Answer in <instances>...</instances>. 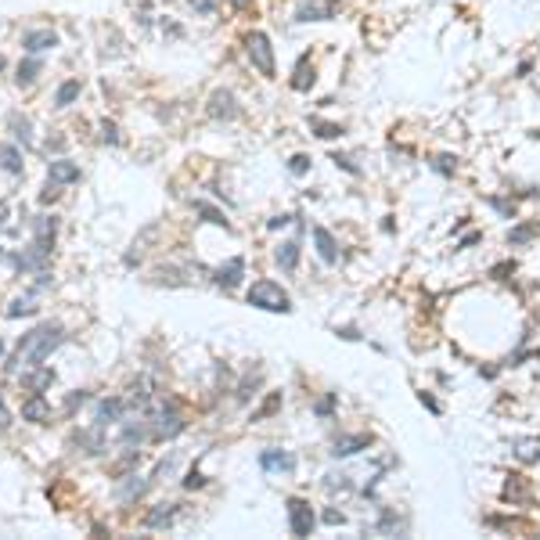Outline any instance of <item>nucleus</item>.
<instances>
[{"mask_svg":"<svg viewBox=\"0 0 540 540\" xmlns=\"http://www.w3.org/2000/svg\"><path fill=\"white\" fill-rule=\"evenodd\" d=\"M313 79H317V72H313V61H310V58L303 54V58H299V61H295V76H292V90H299V94H303V90H310V87H313Z\"/></svg>","mask_w":540,"mask_h":540,"instance_id":"nucleus-20","label":"nucleus"},{"mask_svg":"<svg viewBox=\"0 0 540 540\" xmlns=\"http://www.w3.org/2000/svg\"><path fill=\"white\" fill-rule=\"evenodd\" d=\"M4 65H8V61H4V58H0V69H4Z\"/></svg>","mask_w":540,"mask_h":540,"instance_id":"nucleus-52","label":"nucleus"},{"mask_svg":"<svg viewBox=\"0 0 540 540\" xmlns=\"http://www.w3.org/2000/svg\"><path fill=\"white\" fill-rule=\"evenodd\" d=\"M101 141H105V145H119V126L105 119L101 123Z\"/></svg>","mask_w":540,"mask_h":540,"instance_id":"nucleus-36","label":"nucleus"},{"mask_svg":"<svg viewBox=\"0 0 540 540\" xmlns=\"http://www.w3.org/2000/svg\"><path fill=\"white\" fill-rule=\"evenodd\" d=\"M260 468L263 472H295V457L289 450H263L260 454Z\"/></svg>","mask_w":540,"mask_h":540,"instance_id":"nucleus-16","label":"nucleus"},{"mask_svg":"<svg viewBox=\"0 0 540 540\" xmlns=\"http://www.w3.org/2000/svg\"><path fill=\"white\" fill-rule=\"evenodd\" d=\"M231 4H234L238 11H245V8H249V0H231Z\"/></svg>","mask_w":540,"mask_h":540,"instance_id":"nucleus-50","label":"nucleus"},{"mask_svg":"<svg viewBox=\"0 0 540 540\" xmlns=\"http://www.w3.org/2000/svg\"><path fill=\"white\" fill-rule=\"evenodd\" d=\"M58 234V216H40L33 224V238H43V242H54Z\"/></svg>","mask_w":540,"mask_h":540,"instance_id":"nucleus-30","label":"nucleus"},{"mask_svg":"<svg viewBox=\"0 0 540 540\" xmlns=\"http://www.w3.org/2000/svg\"><path fill=\"white\" fill-rule=\"evenodd\" d=\"M126 404L123 396H108V400H98V407H94V425H119L123 422V415H126Z\"/></svg>","mask_w":540,"mask_h":540,"instance_id":"nucleus-7","label":"nucleus"},{"mask_svg":"<svg viewBox=\"0 0 540 540\" xmlns=\"http://www.w3.org/2000/svg\"><path fill=\"white\" fill-rule=\"evenodd\" d=\"M533 234H537V227H533V224H526V227H515L512 234H508V242H512V245H526Z\"/></svg>","mask_w":540,"mask_h":540,"instance_id":"nucleus-33","label":"nucleus"},{"mask_svg":"<svg viewBox=\"0 0 540 540\" xmlns=\"http://www.w3.org/2000/svg\"><path fill=\"white\" fill-rule=\"evenodd\" d=\"M310 130L321 137V141H335V137H342L346 134V126H339V123H324V119H310Z\"/></svg>","mask_w":540,"mask_h":540,"instance_id":"nucleus-28","label":"nucleus"},{"mask_svg":"<svg viewBox=\"0 0 540 540\" xmlns=\"http://www.w3.org/2000/svg\"><path fill=\"white\" fill-rule=\"evenodd\" d=\"M0 357H4V339H0Z\"/></svg>","mask_w":540,"mask_h":540,"instance_id":"nucleus-51","label":"nucleus"},{"mask_svg":"<svg viewBox=\"0 0 540 540\" xmlns=\"http://www.w3.org/2000/svg\"><path fill=\"white\" fill-rule=\"evenodd\" d=\"M436 169H439V173H450V169H454V158H447V155L436 158Z\"/></svg>","mask_w":540,"mask_h":540,"instance_id":"nucleus-48","label":"nucleus"},{"mask_svg":"<svg viewBox=\"0 0 540 540\" xmlns=\"http://www.w3.org/2000/svg\"><path fill=\"white\" fill-rule=\"evenodd\" d=\"M242 278H245V260L242 256H231L224 267L216 270V284H220V289H238Z\"/></svg>","mask_w":540,"mask_h":540,"instance_id":"nucleus-15","label":"nucleus"},{"mask_svg":"<svg viewBox=\"0 0 540 540\" xmlns=\"http://www.w3.org/2000/svg\"><path fill=\"white\" fill-rule=\"evenodd\" d=\"M148 425H152V436L155 439H173V436H180L184 433V415H180V407L173 404V400H166V404H158V411L148 418Z\"/></svg>","mask_w":540,"mask_h":540,"instance_id":"nucleus-3","label":"nucleus"},{"mask_svg":"<svg viewBox=\"0 0 540 540\" xmlns=\"http://www.w3.org/2000/svg\"><path fill=\"white\" fill-rule=\"evenodd\" d=\"M87 400H90V396H87L83 389H79V393H72V396H69V400H65V411H76L79 404H87Z\"/></svg>","mask_w":540,"mask_h":540,"instance_id":"nucleus-43","label":"nucleus"},{"mask_svg":"<svg viewBox=\"0 0 540 540\" xmlns=\"http://www.w3.org/2000/svg\"><path fill=\"white\" fill-rule=\"evenodd\" d=\"M0 260H4V252H0Z\"/></svg>","mask_w":540,"mask_h":540,"instance_id":"nucleus-53","label":"nucleus"},{"mask_svg":"<svg viewBox=\"0 0 540 540\" xmlns=\"http://www.w3.org/2000/svg\"><path fill=\"white\" fill-rule=\"evenodd\" d=\"M331 411H335V393H328L324 400L313 404V415H317V418H331Z\"/></svg>","mask_w":540,"mask_h":540,"instance_id":"nucleus-32","label":"nucleus"},{"mask_svg":"<svg viewBox=\"0 0 540 540\" xmlns=\"http://www.w3.org/2000/svg\"><path fill=\"white\" fill-rule=\"evenodd\" d=\"M422 404H425L428 411H433V415H439V404H436V400H433V396H428V393H422Z\"/></svg>","mask_w":540,"mask_h":540,"instance_id":"nucleus-49","label":"nucleus"},{"mask_svg":"<svg viewBox=\"0 0 540 540\" xmlns=\"http://www.w3.org/2000/svg\"><path fill=\"white\" fill-rule=\"evenodd\" d=\"M22 422L47 425V422H51V400H47L43 393H29L25 404H22Z\"/></svg>","mask_w":540,"mask_h":540,"instance_id":"nucleus-9","label":"nucleus"},{"mask_svg":"<svg viewBox=\"0 0 540 540\" xmlns=\"http://www.w3.org/2000/svg\"><path fill=\"white\" fill-rule=\"evenodd\" d=\"M371 436H364V433H357V436H339L335 443H331V457H353V454H360V450H368L371 447Z\"/></svg>","mask_w":540,"mask_h":540,"instance_id":"nucleus-14","label":"nucleus"},{"mask_svg":"<svg viewBox=\"0 0 540 540\" xmlns=\"http://www.w3.org/2000/svg\"><path fill=\"white\" fill-rule=\"evenodd\" d=\"M324 486L328 490H349V475H342V472L335 475V472H331V475H324Z\"/></svg>","mask_w":540,"mask_h":540,"instance_id":"nucleus-39","label":"nucleus"},{"mask_svg":"<svg viewBox=\"0 0 540 540\" xmlns=\"http://www.w3.org/2000/svg\"><path fill=\"white\" fill-rule=\"evenodd\" d=\"M72 447H79V450H83V454H90V457L105 454V425H94V428H79V433L72 436Z\"/></svg>","mask_w":540,"mask_h":540,"instance_id":"nucleus-10","label":"nucleus"},{"mask_svg":"<svg viewBox=\"0 0 540 540\" xmlns=\"http://www.w3.org/2000/svg\"><path fill=\"white\" fill-rule=\"evenodd\" d=\"M295 216H274V220H267V227L270 231H278V227H284V224H292Z\"/></svg>","mask_w":540,"mask_h":540,"instance_id":"nucleus-47","label":"nucleus"},{"mask_svg":"<svg viewBox=\"0 0 540 540\" xmlns=\"http://www.w3.org/2000/svg\"><path fill=\"white\" fill-rule=\"evenodd\" d=\"M79 90H83V83H79V79H65V83L54 90V108H69V105L79 98Z\"/></svg>","mask_w":540,"mask_h":540,"instance_id":"nucleus-23","label":"nucleus"},{"mask_svg":"<svg viewBox=\"0 0 540 540\" xmlns=\"http://www.w3.org/2000/svg\"><path fill=\"white\" fill-rule=\"evenodd\" d=\"M313 512H310V504L303 497H289V530L292 537H310L313 533Z\"/></svg>","mask_w":540,"mask_h":540,"instance_id":"nucleus-5","label":"nucleus"},{"mask_svg":"<svg viewBox=\"0 0 540 540\" xmlns=\"http://www.w3.org/2000/svg\"><path fill=\"white\" fill-rule=\"evenodd\" d=\"M51 386H54V368H47V364H37V368L22 371V389L25 393H43Z\"/></svg>","mask_w":540,"mask_h":540,"instance_id":"nucleus-11","label":"nucleus"},{"mask_svg":"<svg viewBox=\"0 0 540 540\" xmlns=\"http://www.w3.org/2000/svg\"><path fill=\"white\" fill-rule=\"evenodd\" d=\"M490 205H494V209H501L504 216H512V213H515V205H512V202H504V198H490Z\"/></svg>","mask_w":540,"mask_h":540,"instance_id":"nucleus-45","label":"nucleus"},{"mask_svg":"<svg viewBox=\"0 0 540 540\" xmlns=\"http://www.w3.org/2000/svg\"><path fill=\"white\" fill-rule=\"evenodd\" d=\"M4 428H11V411L4 407V400H0V433H4Z\"/></svg>","mask_w":540,"mask_h":540,"instance_id":"nucleus-46","label":"nucleus"},{"mask_svg":"<svg viewBox=\"0 0 540 540\" xmlns=\"http://www.w3.org/2000/svg\"><path fill=\"white\" fill-rule=\"evenodd\" d=\"M202 486H205V475L198 468H191V472L184 475V490H202Z\"/></svg>","mask_w":540,"mask_h":540,"instance_id":"nucleus-40","label":"nucleus"},{"mask_svg":"<svg viewBox=\"0 0 540 540\" xmlns=\"http://www.w3.org/2000/svg\"><path fill=\"white\" fill-rule=\"evenodd\" d=\"M195 213L205 220V224H213V227H224V231H231V220L220 213V209H213L209 202H195Z\"/></svg>","mask_w":540,"mask_h":540,"instance_id":"nucleus-26","label":"nucleus"},{"mask_svg":"<svg viewBox=\"0 0 540 540\" xmlns=\"http://www.w3.org/2000/svg\"><path fill=\"white\" fill-rule=\"evenodd\" d=\"M404 530V522L393 515V508H382L378 512V522H375V533H400Z\"/></svg>","mask_w":540,"mask_h":540,"instance_id":"nucleus-29","label":"nucleus"},{"mask_svg":"<svg viewBox=\"0 0 540 540\" xmlns=\"http://www.w3.org/2000/svg\"><path fill=\"white\" fill-rule=\"evenodd\" d=\"M274 256H278V267L281 270H295V263H299V242H281Z\"/></svg>","mask_w":540,"mask_h":540,"instance_id":"nucleus-27","label":"nucleus"},{"mask_svg":"<svg viewBox=\"0 0 540 540\" xmlns=\"http://www.w3.org/2000/svg\"><path fill=\"white\" fill-rule=\"evenodd\" d=\"M249 307H260V310H270V313H289L292 310V299L289 292L281 289L278 281H256L249 289Z\"/></svg>","mask_w":540,"mask_h":540,"instance_id":"nucleus-2","label":"nucleus"},{"mask_svg":"<svg viewBox=\"0 0 540 540\" xmlns=\"http://www.w3.org/2000/svg\"><path fill=\"white\" fill-rule=\"evenodd\" d=\"M331 163H335V166H342L346 173H353V177H360V169H357L353 163H349V158H346V155H331Z\"/></svg>","mask_w":540,"mask_h":540,"instance_id":"nucleus-42","label":"nucleus"},{"mask_svg":"<svg viewBox=\"0 0 540 540\" xmlns=\"http://www.w3.org/2000/svg\"><path fill=\"white\" fill-rule=\"evenodd\" d=\"M8 123H11V134H14V141H22V148H29V145H33V123H29V116H19V112H14Z\"/></svg>","mask_w":540,"mask_h":540,"instance_id":"nucleus-24","label":"nucleus"},{"mask_svg":"<svg viewBox=\"0 0 540 540\" xmlns=\"http://www.w3.org/2000/svg\"><path fill=\"white\" fill-rule=\"evenodd\" d=\"M4 313H8V317H33V313H37L33 295H25V299H14V303H11Z\"/></svg>","mask_w":540,"mask_h":540,"instance_id":"nucleus-31","label":"nucleus"},{"mask_svg":"<svg viewBox=\"0 0 540 540\" xmlns=\"http://www.w3.org/2000/svg\"><path fill=\"white\" fill-rule=\"evenodd\" d=\"M79 166L72 163V158H54V163H47V180H54V184H79Z\"/></svg>","mask_w":540,"mask_h":540,"instance_id":"nucleus-13","label":"nucleus"},{"mask_svg":"<svg viewBox=\"0 0 540 540\" xmlns=\"http://www.w3.org/2000/svg\"><path fill=\"white\" fill-rule=\"evenodd\" d=\"M61 342H65V328L54 324V321H47V324H40L33 331H25V335L19 339V346H14L11 360H8V375H22L25 368L43 364Z\"/></svg>","mask_w":540,"mask_h":540,"instance_id":"nucleus-1","label":"nucleus"},{"mask_svg":"<svg viewBox=\"0 0 540 540\" xmlns=\"http://www.w3.org/2000/svg\"><path fill=\"white\" fill-rule=\"evenodd\" d=\"M313 242H317V256H321L324 263H335L339 260V245H335V238H331V231L313 227Z\"/></svg>","mask_w":540,"mask_h":540,"instance_id":"nucleus-17","label":"nucleus"},{"mask_svg":"<svg viewBox=\"0 0 540 540\" xmlns=\"http://www.w3.org/2000/svg\"><path fill=\"white\" fill-rule=\"evenodd\" d=\"M335 19V0H303L295 11V22H331Z\"/></svg>","mask_w":540,"mask_h":540,"instance_id":"nucleus-8","label":"nucleus"},{"mask_svg":"<svg viewBox=\"0 0 540 540\" xmlns=\"http://www.w3.org/2000/svg\"><path fill=\"white\" fill-rule=\"evenodd\" d=\"M512 479H515V483H508V486H504V497H512V501H522V497H526V486L519 483L522 475H512Z\"/></svg>","mask_w":540,"mask_h":540,"instance_id":"nucleus-35","label":"nucleus"},{"mask_svg":"<svg viewBox=\"0 0 540 540\" xmlns=\"http://www.w3.org/2000/svg\"><path fill=\"white\" fill-rule=\"evenodd\" d=\"M324 522H328V526H342L346 515H342V512H335V508H328V512H324Z\"/></svg>","mask_w":540,"mask_h":540,"instance_id":"nucleus-44","label":"nucleus"},{"mask_svg":"<svg viewBox=\"0 0 540 540\" xmlns=\"http://www.w3.org/2000/svg\"><path fill=\"white\" fill-rule=\"evenodd\" d=\"M61 195V184H54V180H47V187L40 191V205H51L54 198Z\"/></svg>","mask_w":540,"mask_h":540,"instance_id":"nucleus-38","label":"nucleus"},{"mask_svg":"<svg viewBox=\"0 0 540 540\" xmlns=\"http://www.w3.org/2000/svg\"><path fill=\"white\" fill-rule=\"evenodd\" d=\"M205 112H209V119H224V123H231V119H238V112H242V108H238V98L231 90H213V98H209V108H205Z\"/></svg>","mask_w":540,"mask_h":540,"instance_id":"nucleus-6","label":"nucleus"},{"mask_svg":"<svg viewBox=\"0 0 540 540\" xmlns=\"http://www.w3.org/2000/svg\"><path fill=\"white\" fill-rule=\"evenodd\" d=\"M187 4H191L198 14H213L216 11V0H187Z\"/></svg>","mask_w":540,"mask_h":540,"instance_id":"nucleus-41","label":"nucleus"},{"mask_svg":"<svg viewBox=\"0 0 540 540\" xmlns=\"http://www.w3.org/2000/svg\"><path fill=\"white\" fill-rule=\"evenodd\" d=\"M22 47L25 54H43L51 47H58V33L54 29H29V33H22Z\"/></svg>","mask_w":540,"mask_h":540,"instance_id":"nucleus-12","label":"nucleus"},{"mask_svg":"<svg viewBox=\"0 0 540 540\" xmlns=\"http://www.w3.org/2000/svg\"><path fill=\"white\" fill-rule=\"evenodd\" d=\"M0 166H4V173H11V177H22V173H25L22 148L19 145H4V148H0Z\"/></svg>","mask_w":540,"mask_h":540,"instance_id":"nucleus-19","label":"nucleus"},{"mask_svg":"<svg viewBox=\"0 0 540 540\" xmlns=\"http://www.w3.org/2000/svg\"><path fill=\"white\" fill-rule=\"evenodd\" d=\"M40 72H43V61H40L37 54H29L25 61H19V72H14V83H19V87H33Z\"/></svg>","mask_w":540,"mask_h":540,"instance_id":"nucleus-18","label":"nucleus"},{"mask_svg":"<svg viewBox=\"0 0 540 540\" xmlns=\"http://www.w3.org/2000/svg\"><path fill=\"white\" fill-rule=\"evenodd\" d=\"M515 457L519 461H540V439L537 436H526V439H515Z\"/></svg>","mask_w":540,"mask_h":540,"instance_id":"nucleus-25","label":"nucleus"},{"mask_svg":"<svg viewBox=\"0 0 540 540\" xmlns=\"http://www.w3.org/2000/svg\"><path fill=\"white\" fill-rule=\"evenodd\" d=\"M173 519H177V504H155L152 512L145 515V526L148 530H163V526H169Z\"/></svg>","mask_w":540,"mask_h":540,"instance_id":"nucleus-21","label":"nucleus"},{"mask_svg":"<svg viewBox=\"0 0 540 540\" xmlns=\"http://www.w3.org/2000/svg\"><path fill=\"white\" fill-rule=\"evenodd\" d=\"M152 483H155V479H145V475H130V483H123L116 497L126 504V501H134V497H141V494H145V490H148Z\"/></svg>","mask_w":540,"mask_h":540,"instance_id":"nucleus-22","label":"nucleus"},{"mask_svg":"<svg viewBox=\"0 0 540 540\" xmlns=\"http://www.w3.org/2000/svg\"><path fill=\"white\" fill-rule=\"evenodd\" d=\"M307 169H310V158H307V155H292V158H289V173H295V177H303Z\"/></svg>","mask_w":540,"mask_h":540,"instance_id":"nucleus-37","label":"nucleus"},{"mask_svg":"<svg viewBox=\"0 0 540 540\" xmlns=\"http://www.w3.org/2000/svg\"><path fill=\"white\" fill-rule=\"evenodd\" d=\"M0 224H4V220H0Z\"/></svg>","mask_w":540,"mask_h":540,"instance_id":"nucleus-54","label":"nucleus"},{"mask_svg":"<svg viewBox=\"0 0 540 540\" xmlns=\"http://www.w3.org/2000/svg\"><path fill=\"white\" fill-rule=\"evenodd\" d=\"M278 407H281V393H270V400L256 411V415H252V422H260V418H267V415H274Z\"/></svg>","mask_w":540,"mask_h":540,"instance_id":"nucleus-34","label":"nucleus"},{"mask_svg":"<svg viewBox=\"0 0 540 540\" xmlns=\"http://www.w3.org/2000/svg\"><path fill=\"white\" fill-rule=\"evenodd\" d=\"M245 47H249V58H252V65H256L267 79L274 76V47H270V37L267 33H249V40H245Z\"/></svg>","mask_w":540,"mask_h":540,"instance_id":"nucleus-4","label":"nucleus"}]
</instances>
